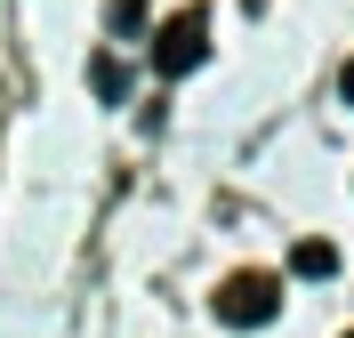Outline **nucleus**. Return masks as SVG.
Returning <instances> with one entry per match:
<instances>
[{"instance_id": "1", "label": "nucleus", "mask_w": 354, "mask_h": 338, "mask_svg": "<svg viewBox=\"0 0 354 338\" xmlns=\"http://www.w3.org/2000/svg\"><path fill=\"white\" fill-rule=\"evenodd\" d=\"M274 314H282V282L274 274H225V290H218V322L225 330H266Z\"/></svg>"}, {"instance_id": "2", "label": "nucleus", "mask_w": 354, "mask_h": 338, "mask_svg": "<svg viewBox=\"0 0 354 338\" xmlns=\"http://www.w3.org/2000/svg\"><path fill=\"white\" fill-rule=\"evenodd\" d=\"M201 48H209V17H201V8H177V17L161 24V41H153V65L161 73H194Z\"/></svg>"}, {"instance_id": "3", "label": "nucleus", "mask_w": 354, "mask_h": 338, "mask_svg": "<svg viewBox=\"0 0 354 338\" xmlns=\"http://www.w3.org/2000/svg\"><path fill=\"white\" fill-rule=\"evenodd\" d=\"M290 266L322 282V274H338V250H330V242H298V258H290Z\"/></svg>"}, {"instance_id": "4", "label": "nucleus", "mask_w": 354, "mask_h": 338, "mask_svg": "<svg viewBox=\"0 0 354 338\" xmlns=\"http://www.w3.org/2000/svg\"><path fill=\"white\" fill-rule=\"evenodd\" d=\"M88 89H97V97H121V65H113V57H97V65H88Z\"/></svg>"}, {"instance_id": "5", "label": "nucleus", "mask_w": 354, "mask_h": 338, "mask_svg": "<svg viewBox=\"0 0 354 338\" xmlns=\"http://www.w3.org/2000/svg\"><path fill=\"white\" fill-rule=\"evenodd\" d=\"M145 24V0H113V32H137Z\"/></svg>"}, {"instance_id": "6", "label": "nucleus", "mask_w": 354, "mask_h": 338, "mask_svg": "<svg viewBox=\"0 0 354 338\" xmlns=\"http://www.w3.org/2000/svg\"><path fill=\"white\" fill-rule=\"evenodd\" d=\"M338 97H346V105H354V65H346V73H338Z\"/></svg>"}]
</instances>
